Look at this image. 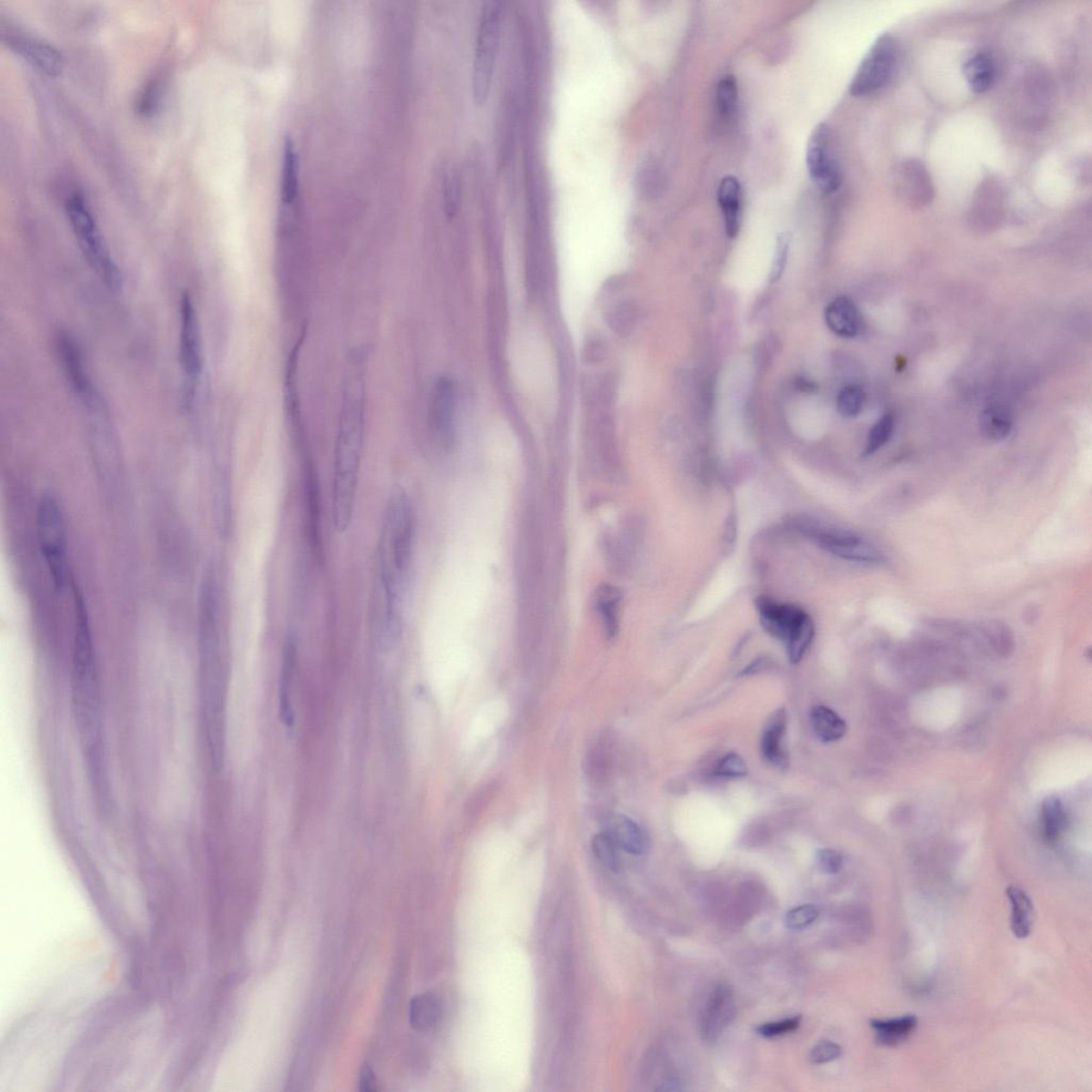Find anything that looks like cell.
<instances>
[{"label":"cell","instance_id":"obj_16","mask_svg":"<svg viewBox=\"0 0 1092 1092\" xmlns=\"http://www.w3.org/2000/svg\"><path fill=\"white\" fill-rule=\"evenodd\" d=\"M717 198L725 217L727 235L734 239L739 234L741 224L742 189L740 180L733 176L723 178Z\"/></svg>","mask_w":1092,"mask_h":1092},{"label":"cell","instance_id":"obj_35","mask_svg":"<svg viewBox=\"0 0 1092 1092\" xmlns=\"http://www.w3.org/2000/svg\"><path fill=\"white\" fill-rule=\"evenodd\" d=\"M865 403V393L859 385H847L840 392L836 407L841 416L853 418L862 412Z\"/></svg>","mask_w":1092,"mask_h":1092},{"label":"cell","instance_id":"obj_30","mask_svg":"<svg viewBox=\"0 0 1092 1092\" xmlns=\"http://www.w3.org/2000/svg\"><path fill=\"white\" fill-rule=\"evenodd\" d=\"M811 723L817 738L822 741L839 740L846 734V723L832 709L816 707L811 713Z\"/></svg>","mask_w":1092,"mask_h":1092},{"label":"cell","instance_id":"obj_7","mask_svg":"<svg viewBox=\"0 0 1092 1092\" xmlns=\"http://www.w3.org/2000/svg\"><path fill=\"white\" fill-rule=\"evenodd\" d=\"M896 58L893 37L890 35L879 36L853 75L850 88L852 96H870L887 85L893 75Z\"/></svg>","mask_w":1092,"mask_h":1092},{"label":"cell","instance_id":"obj_48","mask_svg":"<svg viewBox=\"0 0 1092 1092\" xmlns=\"http://www.w3.org/2000/svg\"><path fill=\"white\" fill-rule=\"evenodd\" d=\"M360 1089H361V1091H365V1092L376 1091L378 1089L377 1088V1079H376V1077H374L373 1070L371 1068H368V1066H364V1068H362V1071H361Z\"/></svg>","mask_w":1092,"mask_h":1092},{"label":"cell","instance_id":"obj_42","mask_svg":"<svg viewBox=\"0 0 1092 1092\" xmlns=\"http://www.w3.org/2000/svg\"><path fill=\"white\" fill-rule=\"evenodd\" d=\"M716 773L721 777L741 778L747 776L748 767L739 754L730 753L719 760Z\"/></svg>","mask_w":1092,"mask_h":1092},{"label":"cell","instance_id":"obj_26","mask_svg":"<svg viewBox=\"0 0 1092 1092\" xmlns=\"http://www.w3.org/2000/svg\"><path fill=\"white\" fill-rule=\"evenodd\" d=\"M979 430L985 440H1006L1013 430V418L1002 405H990L979 415Z\"/></svg>","mask_w":1092,"mask_h":1092},{"label":"cell","instance_id":"obj_20","mask_svg":"<svg viewBox=\"0 0 1092 1092\" xmlns=\"http://www.w3.org/2000/svg\"><path fill=\"white\" fill-rule=\"evenodd\" d=\"M1006 894L1012 904V932L1015 938L1026 939L1032 934L1035 920V908L1031 897L1019 885H1009Z\"/></svg>","mask_w":1092,"mask_h":1092},{"label":"cell","instance_id":"obj_4","mask_svg":"<svg viewBox=\"0 0 1092 1092\" xmlns=\"http://www.w3.org/2000/svg\"><path fill=\"white\" fill-rule=\"evenodd\" d=\"M797 528L816 546L834 556L869 565H880L885 561L884 554L878 547L851 530L828 526L808 517L797 521Z\"/></svg>","mask_w":1092,"mask_h":1092},{"label":"cell","instance_id":"obj_25","mask_svg":"<svg viewBox=\"0 0 1092 1092\" xmlns=\"http://www.w3.org/2000/svg\"><path fill=\"white\" fill-rule=\"evenodd\" d=\"M596 604L605 635L608 639H614L619 632L620 591L613 586H601L597 590Z\"/></svg>","mask_w":1092,"mask_h":1092},{"label":"cell","instance_id":"obj_15","mask_svg":"<svg viewBox=\"0 0 1092 1092\" xmlns=\"http://www.w3.org/2000/svg\"><path fill=\"white\" fill-rule=\"evenodd\" d=\"M827 326L835 335L853 339L860 333L862 317L850 298L839 297L828 305L825 311Z\"/></svg>","mask_w":1092,"mask_h":1092},{"label":"cell","instance_id":"obj_5","mask_svg":"<svg viewBox=\"0 0 1092 1092\" xmlns=\"http://www.w3.org/2000/svg\"><path fill=\"white\" fill-rule=\"evenodd\" d=\"M37 541L57 588L67 580L66 530L60 505L53 496L42 497L36 516Z\"/></svg>","mask_w":1092,"mask_h":1092},{"label":"cell","instance_id":"obj_31","mask_svg":"<svg viewBox=\"0 0 1092 1092\" xmlns=\"http://www.w3.org/2000/svg\"><path fill=\"white\" fill-rule=\"evenodd\" d=\"M298 158L296 148L291 140H287L284 146L282 179H281V196L285 204H291L298 196Z\"/></svg>","mask_w":1092,"mask_h":1092},{"label":"cell","instance_id":"obj_8","mask_svg":"<svg viewBox=\"0 0 1092 1092\" xmlns=\"http://www.w3.org/2000/svg\"><path fill=\"white\" fill-rule=\"evenodd\" d=\"M806 164L810 178L822 192L829 195L839 189L841 173L830 148V132L826 123L816 125L809 137Z\"/></svg>","mask_w":1092,"mask_h":1092},{"label":"cell","instance_id":"obj_18","mask_svg":"<svg viewBox=\"0 0 1092 1092\" xmlns=\"http://www.w3.org/2000/svg\"><path fill=\"white\" fill-rule=\"evenodd\" d=\"M971 216L985 219V218L1000 217L1004 209L1005 201H1006V191L1000 180L996 179H985L983 183L978 186L972 199Z\"/></svg>","mask_w":1092,"mask_h":1092},{"label":"cell","instance_id":"obj_21","mask_svg":"<svg viewBox=\"0 0 1092 1092\" xmlns=\"http://www.w3.org/2000/svg\"><path fill=\"white\" fill-rule=\"evenodd\" d=\"M786 731V714L784 709H779L771 715L767 722L762 736V753L770 763L783 769L788 765V757L783 748V739Z\"/></svg>","mask_w":1092,"mask_h":1092},{"label":"cell","instance_id":"obj_46","mask_svg":"<svg viewBox=\"0 0 1092 1092\" xmlns=\"http://www.w3.org/2000/svg\"><path fill=\"white\" fill-rule=\"evenodd\" d=\"M817 863L820 869L827 873H836L843 867V857L839 852L825 848L817 852Z\"/></svg>","mask_w":1092,"mask_h":1092},{"label":"cell","instance_id":"obj_28","mask_svg":"<svg viewBox=\"0 0 1092 1092\" xmlns=\"http://www.w3.org/2000/svg\"><path fill=\"white\" fill-rule=\"evenodd\" d=\"M1041 826L1047 843H1056L1066 828V813L1062 801L1056 796L1047 797L1042 803Z\"/></svg>","mask_w":1092,"mask_h":1092},{"label":"cell","instance_id":"obj_29","mask_svg":"<svg viewBox=\"0 0 1092 1092\" xmlns=\"http://www.w3.org/2000/svg\"><path fill=\"white\" fill-rule=\"evenodd\" d=\"M964 73L971 90L975 93L988 91L995 83V67L987 55L979 54L966 61Z\"/></svg>","mask_w":1092,"mask_h":1092},{"label":"cell","instance_id":"obj_17","mask_svg":"<svg viewBox=\"0 0 1092 1092\" xmlns=\"http://www.w3.org/2000/svg\"><path fill=\"white\" fill-rule=\"evenodd\" d=\"M610 739L608 735L601 736L587 755L586 772L597 786L607 785L614 776L615 751Z\"/></svg>","mask_w":1092,"mask_h":1092},{"label":"cell","instance_id":"obj_37","mask_svg":"<svg viewBox=\"0 0 1092 1092\" xmlns=\"http://www.w3.org/2000/svg\"><path fill=\"white\" fill-rule=\"evenodd\" d=\"M634 320L635 309L629 302L617 303L607 311V321L610 328L621 336L631 332Z\"/></svg>","mask_w":1092,"mask_h":1092},{"label":"cell","instance_id":"obj_34","mask_svg":"<svg viewBox=\"0 0 1092 1092\" xmlns=\"http://www.w3.org/2000/svg\"><path fill=\"white\" fill-rule=\"evenodd\" d=\"M895 429V418L885 414L872 427L867 435L864 455H872L882 449L891 440Z\"/></svg>","mask_w":1092,"mask_h":1092},{"label":"cell","instance_id":"obj_40","mask_svg":"<svg viewBox=\"0 0 1092 1092\" xmlns=\"http://www.w3.org/2000/svg\"><path fill=\"white\" fill-rule=\"evenodd\" d=\"M985 631L997 651L1006 654L1013 650L1014 635L1006 624L1001 621H991L985 627Z\"/></svg>","mask_w":1092,"mask_h":1092},{"label":"cell","instance_id":"obj_1","mask_svg":"<svg viewBox=\"0 0 1092 1092\" xmlns=\"http://www.w3.org/2000/svg\"><path fill=\"white\" fill-rule=\"evenodd\" d=\"M414 515L403 489L392 492L384 509L378 546V573L383 605L378 627L385 633L403 632V607L410 589L414 550Z\"/></svg>","mask_w":1092,"mask_h":1092},{"label":"cell","instance_id":"obj_38","mask_svg":"<svg viewBox=\"0 0 1092 1092\" xmlns=\"http://www.w3.org/2000/svg\"><path fill=\"white\" fill-rule=\"evenodd\" d=\"M819 915V908L813 904H803V906L789 911L785 917V924L791 931H802L813 924Z\"/></svg>","mask_w":1092,"mask_h":1092},{"label":"cell","instance_id":"obj_32","mask_svg":"<svg viewBox=\"0 0 1092 1092\" xmlns=\"http://www.w3.org/2000/svg\"><path fill=\"white\" fill-rule=\"evenodd\" d=\"M592 852L600 863L611 872L620 870L621 861L619 850L613 836L607 832L597 833L592 839Z\"/></svg>","mask_w":1092,"mask_h":1092},{"label":"cell","instance_id":"obj_23","mask_svg":"<svg viewBox=\"0 0 1092 1092\" xmlns=\"http://www.w3.org/2000/svg\"><path fill=\"white\" fill-rule=\"evenodd\" d=\"M296 644L292 638H289L285 644L282 665V677H281L280 686V710L281 719L286 728L291 729L295 723V713H293L291 702V685L293 672L296 666Z\"/></svg>","mask_w":1092,"mask_h":1092},{"label":"cell","instance_id":"obj_44","mask_svg":"<svg viewBox=\"0 0 1092 1092\" xmlns=\"http://www.w3.org/2000/svg\"><path fill=\"white\" fill-rule=\"evenodd\" d=\"M460 199V186L457 176L448 173L444 183L445 209L448 216H454L457 211Z\"/></svg>","mask_w":1092,"mask_h":1092},{"label":"cell","instance_id":"obj_47","mask_svg":"<svg viewBox=\"0 0 1092 1092\" xmlns=\"http://www.w3.org/2000/svg\"><path fill=\"white\" fill-rule=\"evenodd\" d=\"M584 355L587 361L596 363L600 362L605 355V347L601 341L592 340L586 345Z\"/></svg>","mask_w":1092,"mask_h":1092},{"label":"cell","instance_id":"obj_13","mask_svg":"<svg viewBox=\"0 0 1092 1092\" xmlns=\"http://www.w3.org/2000/svg\"><path fill=\"white\" fill-rule=\"evenodd\" d=\"M302 461H304L302 480L309 539L316 556L321 560L323 552L320 483H318V475L310 458L304 457Z\"/></svg>","mask_w":1092,"mask_h":1092},{"label":"cell","instance_id":"obj_43","mask_svg":"<svg viewBox=\"0 0 1092 1092\" xmlns=\"http://www.w3.org/2000/svg\"><path fill=\"white\" fill-rule=\"evenodd\" d=\"M842 1047L832 1041H822L817 1044L811 1051L810 1059L814 1064H826L833 1062L842 1056Z\"/></svg>","mask_w":1092,"mask_h":1092},{"label":"cell","instance_id":"obj_6","mask_svg":"<svg viewBox=\"0 0 1092 1092\" xmlns=\"http://www.w3.org/2000/svg\"><path fill=\"white\" fill-rule=\"evenodd\" d=\"M179 328V362L184 376V398L189 404L195 396L204 364L201 328L189 293H185L180 301Z\"/></svg>","mask_w":1092,"mask_h":1092},{"label":"cell","instance_id":"obj_14","mask_svg":"<svg viewBox=\"0 0 1092 1092\" xmlns=\"http://www.w3.org/2000/svg\"><path fill=\"white\" fill-rule=\"evenodd\" d=\"M14 51L43 73L56 77L64 68V58L57 48L48 43L28 36H14L9 39Z\"/></svg>","mask_w":1092,"mask_h":1092},{"label":"cell","instance_id":"obj_3","mask_svg":"<svg viewBox=\"0 0 1092 1092\" xmlns=\"http://www.w3.org/2000/svg\"><path fill=\"white\" fill-rule=\"evenodd\" d=\"M502 8L498 2H486L480 15L474 51L472 88L474 101L483 105L489 97L501 40Z\"/></svg>","mask_w":1092,"mask_h":1092},{"label":"cell","instance_id":"obj_45","mask_svg":"<svg viewBox=\"0 0 1092 1092\" xmlns=\"http://www.w3.org/2000/svg\"><path fill=\"white\" fill-rule=\"evenodd\" d=\"M495 791L496 784L488 783L483 786L482 789H479L476 792H474V795L466 807L469 815L473 814L475 816L479 813H482L485 806H488V803L492 800L493 795H495Z\"/></svg>","mask_w":1092,"mask_h":1092},{"label":"cell","instance_id":"obj_39","mask_svg":"<svg viewBox=\"0 0 1092 1092\" xmlns=\"http://www.w3.org/2000/svg\"><path fill=\"white\" fill-rule=\"evenodd\" d=\"M791 247V236L789 233H781L777 237L775 257H773L770 280L771 283H776L783 276L786 264H788L789 253Z\"/></svg>","mask_w":1092,"mask_h":1092},{"label":"cell","instance_id":"obj_12","mask_svg":"<svg viewBox=\"0 0 1092 1092\" xmlns=\"http://www.w3.org/2000/svg\"><path fill=\"white\" fill-rule=\"evenodd\" d=\"M735 1016L734 991L729 985H720L711 994L705 1006L701 1022L703 1039L715 1041L731 1025Z\"/></svg>","mask_w":1092,"mask_h":1092},{"label":"cell","instance_id":"obj_36","mask_svg":"<svg viewBox=\"0 0 1092 1092\" xmlns=\"http://www.w3.org/2000/svg\"><path fill=\"white\" fill-rule=\"evenodd\" d=\"M738 81L733 75H727L717 87V106L723 117H731L738 106Z\"/></svg>","mask_w":1092,"mask_h":1092},{"label":"cell","instance_id":"obj_11","mask_svg":"<svg viewBox=\"0 0 1092 1092\" xmlns=\"http://www.w3.org/2000/svg\"><path fill=\"white\" fill-rule=\"evenodd\" d=\"M760 624L772 638L788 641L809 615L795 605L778 603L767 597L757 601Z\"/></svg>","mask_w":1092,"mask_h":1092},{"label":"cell","instance_id":"obj_9","mask_svg":"<svg viewBox=\"0 0 1092 1092\" xmlns=\"http://www.w3.org/2000/svg\"><path fill=\"white\" fill-rule=\"evenodd\" d=\"M893 189L898 199L914 209L925 208L934 198L931 174L923 161L916 158L903 159L897 165Z\"/></svg>","mask_w":1092,"mask_h":1092},{"label":"cell","instance_id":"obj_27","mask_svg":"<svg viewBox=\"0 0 1092 1092\" xmlns=\"http://www.w3.org/2000/svg\"><path fill=\"white\" fill-rule=\"evenodd\" d=\"M441 1016V1003L433 994L417 995L410 1004V1023L416 1031H429L438 1025Z\"/></svg>","mask_w":1092,"mask_h":1092},{"label":"cell","instance_id":"obj_41","mask_svg":"<svg viewBox=\"0 0 1092 1092\" xmlns=\"http://www.w3.org/2000/svg\"><path fill=\"white\" fill-rule=\"evenodd\" d=\"M801 1015H795L784 1020L765 1023L757 1027V1032L766 1038L778 1037V1036L796 1031L801 1026Z\"/></svg>","mask_w":1092,"mask_h":1092},{"label":"cell","instance_id":"obj_24","mask_svg":"<svg viewBox=\"0 0 1092 1092\" xmlns=\"http://www.w3.org/2000/svg\"><path fill=\"white\" fill-rule=\"evenodd\" d=\"M59 353L66 366L67 377L70 378L75 390H77L79 394L84 397H91L93 394L92 386L85 368L83 361H81L78 348L71 339L67 336H61L58 342Z\"/></svg>","mask_w":1092,"mask_h":1092},{"label":"cell","instance_id":"obj_33","mask_svg":"<svg viewBox=\"0 0 1092 1092\" xmlns=\"http://www.w3.org/2000/svg\"><path fill=\"white\" fill-rule=\"evenodd\" d=\"M815 635V628L812 619L807 617L801 623V626L791 634L788 641L785 642L788 648L789 658L792 664L800 663L803 658L804 654L808 651L809 647L812 644Z\"/></svg>","mask_w":1092,"mask_h":1092},{"label":"cell","instance_id":"obj_19","mask_svg":"<svg viewBox=\"0 0 1092 1092\" xmlns=\"http://www.w3.org/2000/svg\"><path fill=\"white\" fill-rule=\"evenodd\" d=\"M607 832L613 836L617 846L624 852L639 856L648 851V838L644 830L627 816H614L608 822Z\"/></svg>","mask_w":1092,"mask_h":1092},{"label":"cell","instance_id":"obj_10","mask_svg":"<svg viewBox=\"0 0 1092 1092\" xmlns=\"http://www.w3.org/2000/svg\"><path fill=\"white\" fill-rule=\"evenodd\" d=\"M455 390L452 379L441 377L435 383L430 403L429 422L440 444L449 449L454 440Z\"/></svg>","mask_w":1092,"mask_h":1092},{"label":"cell","instance_id":"obj_22","mask_svg":"<svg viewBox=\"0 0 1092 1092\" xmlns=\"http://www.w3.org/2000/svg\"><path fill=\"white\" fill-rule=\"evenodd\" d=\"M870 1023L878 1044L893 1047L909 1039L919 1025V1019L914 1015H906L895 1019H873Z\"/></svg>","mask_w":1092,"mask_h":1092},{"label":"cell","instance_id":"obj_2","mask_svg":"<svg viewBox=\"0 0 1092 1092\" xmlns=\"http://www.w3.org/2000/svg\"><path fill=\"white\" fill-rule=\"evenodd\" d=\"M66 214L81 251L85 254L88 263L110 290H120L122 286L120 270L115 260L112 259L88 204L78 193L68 199Z\"/></svg>","mask_w":1092,"mask_h":1092}]
</instances>
